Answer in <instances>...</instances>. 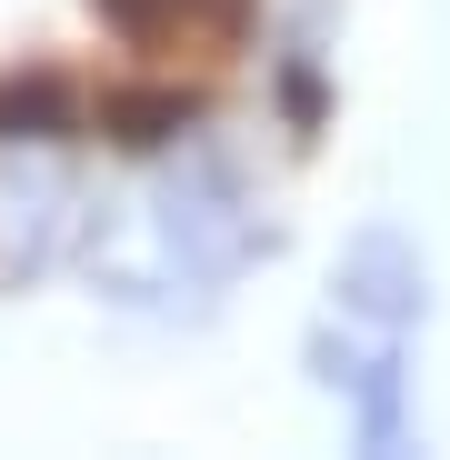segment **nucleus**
<instances>
[{
    "mask_svg": "<svg viewBox=\"0 0 450 460\" xmlns=\"http://www.w3.org/2000/svg\"><path fill=\"white\" fill-rule=\"evenodd\" d=\"M251 251H260V210H251L241 171L190 150V161L161 171V190L140 200V241L110 251V300H150V290H200L210 300Z\"/></svg>",
    "mask_w": 450,
    "mask_h": 460,
    "instance_id": "obj_1",
    "label": "nucleus"
},
{
    "mask_svg": "<svg viewBox=\"0 0 450 460\" xmlns=\"http://www.w3.org/2000/svg\"><path fill=\"white\" fill-rule=\"evenodd\" d=\"M91 130V91L70 70H21L0 81V150H70Z\"/></svg>",
    "mask_w": 450,
    "mask_h": 460,
    "instance_id": "obj_4",
    "label": "nucleus"
},
{
    "mask_svg": "<svg viewBox=\"0 0 450 460\" xmlns=\"http://www.w3.org/2000/svg\"><path fill=\"white\" fill-rule=\"evenodd\" d=\"M430 321V261L401 220H360L331 270V331L350 341H420Z\"/></svg>",
    "mask_w": 450,
    "mask_h": 460,
    "instance_id": "obj_2",
    "label": "nucleus"
},
{
    "mask_svg": "<svg viewBox=\"0 0 450 460\" xmlns=\"http://www.w3.org/2000/svg\"><path fill=\"white\" fill-rule=\"evenodd\" d=\"M91 130L120 150H171L200 130V91L190 81H110V91H91Z\"/></svg>",
    "mask_w": 450,
    "mask_h": 460,
    "instance_id": "obj_3",
    "label": "nucleus"
}]
</instances>
